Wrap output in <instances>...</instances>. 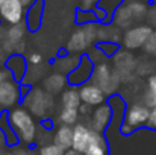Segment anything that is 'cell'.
Listing matches in <instances>:
<instances>
[{
	"mask_svg": "<svg viewBox=\"0 0 156 155\" xmlns=\"http://www.w3.org/2000/svg\"><path fill=\"white\" fill-rule=\"evenodd\" d=\"M9 125L17 135L18 142L24 146H30L38 137V125L34 119V114L24 106H15L9 109L8 114Z\"/></svg>",
	"mask_w": 156,
	"mask_h": 155,
	"instance_id": "6da1fadb",
	"label": "cell"
},
{
	"mask_svg": "<svg viewBox=\"0 0 156 155\" xmlns=\"http://www.w3.org/2000/svg\"><path fill=\"white\" fill-rule=\"evenodd\" d=\"M23 106L27 108L34 116L40 119H47V116L55 109V99L53 94L46 91L44 88L34 87L23 98Z\"/></svg>",
	"mask_w": 156,
	"mask_h": 155,
	"instance_id": "7a4b0ae2",
	"label": "cell"
},
{
	"mask_svg": "<svg viewBox=\"0 0 156 155\" xmlns=\"http://www.w3.org/2000/svg\"><path fill=\"white\" fill-rule=\"evenodd\" d=\"M112 64H114V70L118 73V76L124 84L130 82L136 75V59L127 49L115 52L112 55Z\"/></svg>",
	"mask_w": 156,
	"mask_h": 155,
	"instance_id": "3957f363",
	"label": "cell"
},
{
	"mask_svg": "<svg viewBox=\"0 0 156 155\" xmlns=\"http://www.w3.org/2000/svg\"><path fill=\"white\" fill-rule=\"evenodd\" d=\"M153 28L149 24H138V26H132L130 29L124 31L123 34V46L127 50H135V49H141L144 47L146 41L149 40V37L152 35Z\"/></svg>",
	"mask_w": 156,
	"mask_h": 155,
	"instance_id": "277c9868",
	"label": "cell"
},
{
	"mask_svg": "<svg viewBox=\"0 0 156 155\" xmlns=\"http://www.w3.org/2000/svg\"><path fill=\"white\" fill-rule=\"evenodd\" d=\"M20 101H23V94L21 85H18L17 81L9 79L0 84V106L3 109H12L18 106Z\"/></svg>",
	"mask_w": 156,
	"mask_h": 155,
	"instance_id": "5b68a950",
	"label": "cell"
},
{
	"mask_svg": "<svg viewBox=\"0 0 156 155\" xmlns=\"http://www.w3.org/2000/svg\"><path fill=\"white\" fill-rule=\"evenodd\" d=\"M26 17V8L21 5L20 0H5L0 9V20L11 24L23 23Z\"/></svg>",
	"mask_w": 156,
	"mask_h": 155,
	"instance_id": "8992f818",
	"label": "cell"
},
{
	"mask_svg": "<svg viewBox=\"0 0 156 155\" xmlns=\"http://www.w3.org/2000/svg\"><path fill=\"white\" fill-rule=\"evenodd\" d=\"M149 114H150V108L147 105H144L143 102H133L127 106L123 123L132 126L133 129L144 126V125H147Z\"/></svg>",
	"mask_w": 156,
	"mask_h": 155,
	"instance_id": "52a82bcc",
	"label": "cell"
},
{
	"mask_svg": "<svg viewBox=\"0 0 156 155\" xmlns=\"http://www.w3.org/2000/svg\"><path fill=\"white\" fill-rule=\"evenodd\" d=\"M94 65L96 64L88 58V55L82 56L80 64L76 67V70H73L67 76L68 78V84H71V85H83V84H87V81H91Z\"/></svg>",
	"mask_w": 156,
	"mask_h": 155,
	"instance_id": "ba28073f",
	"label": "cell"
},
{
	"mask_svg": "<svg viewBox=\"0 0 156 155\" xmlns=\"http://www.w3.org/2000/svg\"><path fill=\"white\" fill-rule=\"evenodd\" d=\"M114 116V109L109 103H102L99 106H96V109L91 114V120H90V128L97 131V132H103L108 128V125L111 123V119Z\"/></svg>",
	"mask_w": 156,
	"mask_h": 155,
	"instance_id": "9c48e42d",
	"label": "cell"
},
{
	"mask_svg": "<svg viewBox=\"0 0 156 155\" xmlns=\"http://www.w3.org/2000/svg\"><path fill=\"white\" fill-rule=\"evenodd\" d=\"M79 94H80L82 103H87L90 106H99L102 103H106V94H105V91L99 85L93 84L91 81H88L87 84L80 85Z\"/></svg>",
	"mask_w": 156,
	"mask_h": 155,
	"instance_id": "30bf717a",
	"label": "cell"
},
{
	"mask_svg": "<svg viewBox=\"0 0 156 155\" xmlns=\"http://www.w3.org/2000/svg\"><path fill=\"white\" fill-rule=\"evenodd\" d=\"M91 47H93V44L90 43V40H88V37H87L82 26L71 34V37L67 43V52L73 53V55H80V53L87 52L88 49H91Z\"/></svg>",
	"mask_w": 156,
	"mask_h": 155,
	"instance_id": "8fae6325",
	"label": "cell"
},
{
	"mask_svg": "<svg viewBox=\"0 0 156 155\" xmlns=\"http://www.w3.org/2000/svg\"><path fill=\"white\" fill-rule=\"evenodd\" d=\"M73 128H74V137H73V148L71 149L83 154L87 151V148L90 146L91 128L87 126L85 123H76Z\"/></svg>",
	"mask_w": 156,
	"mask_h": 155,
	"instance_id": "7c38bea8",
	"label": "cell"
},
{
	"mask_svg": "<svg viewBox=\"0 0 156 155\" xmlns=\"http://www.w3.org/2000/svg\"><path fill=\"white\" fill-rule=\"evenodd\" d=\"M114 67L108 62V61H102L99 64L94 65V70H93V76H91V82L99 85L102 90H105V87L109 84L111 78L114 76Z\"/></svg>",
	"mask_w": 156,
	"mask_h": 155,
	"instance_id": "4fadbf2b",
	"label": "cell"
},
{
	"mask_svg": "<svg viewBox=\"0 0 156 155\" xmlns=\"http://www.w3.org/2000/svg\"><path fill=\"white\" fill-rule=\"evenodd\" d=\"M67 84H68V78H67V75L59 73V72H55V73H52V75L46 76L44 81H43L44 90L49 91V93L53 94V96H55V94H62V91L67 90V88H65Z\"/></svg>",
	"mask_w": 156,
	"mask_h": 155,
	"instance_id": "5bb4252c",
	"label": "cell"
},
{
	"mask_svg": "<svg viewBox=\"0 0 156 155\" xmlns=\"http://www.w3.org/2000/svg\"><path fill=\"white\" fill-rule=\"evenodd\" d=\"M27 24L26 21L23 23H18V24H11L8 28V38L9 41L12 43V46L15 47V53H23L24 50V35H26V31H27Z\"/></svg>",
	"mask_w": 156,
	"mask_h": 155,
	"instance_id": "9a60e30c",
	"label": "cell"
},
{
	"mask_svg": "<svg viewBox=\"0 0 156 155\" xmlns=\"http://www.w3.org/2000/svg\"><path fill=\"white\" fill-rule=\"evenodd\" d=\"M123 40V32L114 23H100L99 26V43H114Z\"/></svg>",
	"mask_w": 156,
	"mask_h": 155,
	"instance_id": "2e32d148",
	"label": "cell"
},
{
	"mask_svg": "<svg viewBox=\"0 0 156 155\" xmlns=\"http://www.w3.org/2000/svg\"><path fill=\"white\" fill-rule=\"evenodd\" d=\"M6 67L11 70L12 73V78L17 81V82H21L23 78L26 76L27 73V67H26V59L23 58V55L20 53H14L8 58L6 61Z\"/></svg>",
	"mask_w": 156,
	"mask_h": 155,
	"instance_id": "e0dca14e",
	"label": "cell"
},
{
	"mask_svg": "<svg viewBox=\"0 0 156 155\" xmlns=\"http://www.w3.org/2000/svg\"><path fill=\"white\" fill-rule=\"evenodd\" d=\"M112 23H114L115 26H118L121 31H123V29L127 31V29H130V28L136 23L135 17L132 15V12H130V9H129V6H127V3H126V5L123 3V5L115 11V14H114V17H112Z\"/></svg>",
	"mask_w": 156,
	"mask_h": 155,
	"instance_id": "ac0fdd59",
	"label": "cell"
},
{
	"mask_svg": "<svg viewBox=\"0 0 156 155\" xmlns=\"http://www.w3.org/2000/svg\"><path fill=\"white\" fill-rule=\"evenodd\" d=\"M73 137H74V128L68 126V125H59L55 137H53V143H56L58 146H61L64 151H70L73 148Z\"/></svg>",
	"mask_w": 156,
	"mask_h": 155,
	"instance_id": "d6986e66",
	"label": "cell"
},
{
	"mask_svg": "<svg viewBox=\"0 0 156 155\" xmlns=\"http://www.w3.org/2000/svg\"><path fill=\"white\" fill-rule=\"evenodd\" d=\"M43 8H44V0H37L26 14V24L30 31H37L41 26L43 20Z\"/></svg>",
	"mask_w": 156,
	"mask_h": 155,
	"instance_id": "ffe728a7",
	"label": "cell"
},
{
	"mask_svg": "<svg viewBox=\"0 0 156 155\" xmlns=\"http://www.w3.org/2000/svg\"><path fill=\"white\" fill-rule=\"evenodd\" d=\"M83 155H108V145L103 137V132H97V131L91 129L90 146L87 148Z\"/></svg>",
	"mask_w": 156,
	"mask_h": 155,
	"instance_id": "44dd1931",
	"label": "cell"
},
{
	"mask_svg": "<svg viewBox=\"0 0 156 155\" xmlns=\"http://www.w3.org/2000/svg\"><path fill=\"white\" fill-rule=\"evenodd\" d=\"M80 59H82V56L73 55V53L65 55V56H59V58L55 61V70L68 76V75H70L73 70H76V67L80 64Z\"/></svg>",
	"mask_w": 156,
	"mask_h": 155,
	"instance_id": "7402d4cb",
	"label": "cell"
},
{
	"mask_svg": "<svg viewBox=\"0 0 156 155\" xmlns=\"http://www.w3.org/2000/svg\"><path fill=\"white\" fill-rule=\"evenodd\" d=\"M82 105V99L79 94V90L71 87L62 91L61 94V106L62 108H73V109H79Z\"/></svg>",
	"mask_w": 156,
	"mask_h": 155,
	"instance_id": "603a6c76",
	"label": "cell"
},
{
	"mask_svg": "<svg viewBox=\"0 0 156 155\" xmlns=\"http://www.w3.org/2000/svg\"><path fill=\"white\" fill-rule=\"evenodd\" d=\"M80 114L79 109H73V108H61L59 114H58V120L61 125H68V126H74L79 120Z\"/></svg>",
	"mask_w": 156,
	"mask_h": 155,
	"instance_id": "cb8c5ba5",
	"label": "cell"
},
{
	"mask_svg": "<svg viewBox=\"0 0 156 155\" xmlns=\"http://www.w3.org/2000/svg\"><path fill=\"white\" fill-rule=\"evenodd\" d=\"M132 15L135 17L136 21H141L147 17V12H149V6L144 3V2H140V0H133V2H129L127 3Z\"/></svg>",
	"mask_w": 156,
	"mask_h": 155,
	"instance_id": "d4e9b609",
	"label": "cell"
},
{
	"mask_svg": "<svg viewBox=\"0 0 156 155\" xmlns=\"http://www.w3.org/2000/svg\"><path fill=\"white\" fill-rule=\"evenodd\" d=\"M121 5H123V0H100L97 6H100L105 12H106V15H108V21H106V23H112L111 20H112L115 11H117Z\"/></svg>",
	"mask_w": 156,
	"mask_h": 155,
	"instance_id": "484cf974",
	"label": "cell"
},
{
	"mask_svg": "<svg viewBox=\"0 0 156 155\" xmlns=\"http://www.w3.org/2000/svg\"><path fill=\"white\" fill-rule=\"evenodd\" d=\"M65 154V151L61 148V146H58L56 143H47V145H43L41 146V149L38 151V155H64Z\"/></svg>",
	"mask_w": 156,
	"mask_h": 155,
	"instance_id": "4316f807",
	"label": "cell"
},
{
	"mask_svg": "<svg viewBox=\"0 0 156 155\" xmlns=\"http://www.w3.org/2000/svg\"><path fill=\"white\" fill-rule=\"evenodd\" d=\"M76 20H77V23H80V24H87V23H94V21H97V17H96L94 11H83V9L79 8Z\"/></svg>",
	"mask_w": 156,
	"mask_h": 155,
	"instance_id": "83f0119b",
	"label": "cell"
},
{
	"mask_svg": "<svg viewBox=\"0 0 156 155\" xmlns=\"http://www.w3.org/2000/svg\"><path fill=\"white\" fill-rule=\"evenodd\" d=\"M141 102L144 103V105H147L149 108L156 106V93L146 87V90L143 91V96H141Z\"/></svg>",
	"mask_w": 156,
	"mask_h": 155,
	"instance_id": "f1b7e54d",
	"label": "cell"
},
{
	"mask_svg": "<svg viewBox=\"0 0 156 155\" xmlns=\"http://www.w3.org/2000/svg\"><path fill=\"white\" fill-rule=\"evenodd\" d=\"M143 49L149 55H156V31L152 32V35L149 37V40L146 41V44H144Z\"/></svg>",
	"mask_w": 156,
	"mask_h": 155,
	"instance_id": "f546056e",
	"label": "cell"
},
{
	"mask_svg": "<svg viewBox=\"0 0 156 155\" xmlns=\"http://www.w3.org/2000/svg\"><path fill=\"white\" fill-rule=\"evenodd\" d=\"M11 151H12V155H38V151L29 146H15Z\"/></svg>",
	"mask_w": 156,
	"mask_h": 155,
	"instance_id": "4dcf8cb0",
	"label": "cell"
},
{
	"mask_svg": "<svg viewBox=\"0 0 156 155\" xmlns=\"http://www.w3.org/2000/svg\"><path fill=\"white\" fill-rule=\"evenodd\" d=\"M99 47L105 52L106 56H112L115 52L118 50V49H117V44H114V43H100Z\"/></svg>",
	"mask_w": 156,
	"mask_h": 155,
	"instance_id": "1f68e13d",
	"label": "cell"
},
{
	"mask_svg": "<svg viewBox=\"0 0 156 155\" xmlns=\"http://www.w3.org/2000/svg\"><path fill=\"white\" fill-rule=\"evenodd\" d=\"M6 143H8L6 135H5V132L0 129V155H12V151L6 148Z\"/></svg>",
	"mask_w": 156,
	"mask_h": 155,
	"instance_id": "d6a6232c",
	"label": "cell"
},
{
	"mask_svg": "<svg viewBox=\"0 0 156 155\" xmlns=\"http://www.w3.org/2000/svg\"><path fill=\"white\" fill-rule=\"evenodd\" d=\"M146 20H147V24H149V26L156 28V5H152V6L149 8V12H147Z\"/></svg>",
	"mask_w": 156,
	"mask_h": 155,
	"instance_id": "836d02e7",
	"label": "cell"
},
{
	"mask_svg": "<svg viewBox=\"0 0 156 155\" xmlns=\"http://www.w3.org/2000/svg\"><path fill=\"white\" fill-rule=\"evenodd\" d=\"M27 62H29L30 65H40V64H43V55L34 52V53H30V55L27 56Z\"/></svg>",
	"mask_w": 156,
	"mask_h": 155,
	"instance_id": "e575fe53",
	"label": "cell"
},
{
	"mask_svg": "<svg viewBox=\"0 0 156 155\" xmlns=\"http://www.w3.org/2000/svg\"><path fill=\"white\" fill-rule=\"evenodd\" d=\"M9 79H14L11 70H9L6 65H0V84H2V82H6V81H9Z\"/></svg>",
	"mask_w": 156,
	"mask_h": 155,
	"instance_id": "d590c367",
	"label": "cell"
},
{
	"mask_svg": "<svg viewBox=\"0 0 156 155\" xmlns=\"http://www.w3.org/2000/svg\"><path fill=\"white\" fill-rule=\"evenodd\" d=\"M100 0H80V9L83 11H93Z\"/></svg>",
	"mask_w": 156,
	"mask_h": 155,
	"instance_id": "8d00e7d4",
	"label": "cell"
},
{
	"mask_svg": "<svg viewBox=\"0 0 156 155\" xmlns=\"http://www.w3.org/2000/svg\"><path fill=\"white\" fill-rule=\"evenodd\" d=\"M146 126L156 131V106L150 108V114H149V120H147V125Z\"/></svg>",
	"mask_w": 156,
	"mask_h": 155,
	"instance_id": "74e56055",
	"label": "cell"
},
{
	"mask_svg": "<svg viewBox=\"0 0 156 155\" xmlns=\"http://www.w3.org/2000/svg\"><path fill=\"white\" fill-rule=\"evenodd\" d=\"M147 88H150L152 91L156 93V73H152L149 76V81H147Z\"/></svg>",
	"mask_w": 156,
	"mask_h": 155,
	"instance_id": "f35d334b",
	"label": "cell"
},
{
	"mask_svg": "<svg viewBox=\"0 0 156 155\" xmlns=\"http://www.w3.org/2000/svg\"><path fill=\"white\" fill-rule=\"evenodd\" d=\"M91 108H93V106H90V105H87V103H82L80 108H79V114H80V116L90 114V113H91Z\"/></svg>",
	"mask_w": 156,
	"mask_h": 155,
	"instance_id": "ab89813d",
	"label": "cell"
},
{
	"mask_svg": "<svg viewBox=\"0 0 156 155\" xmlns=\"http://www.w3.org/2000/svg\"><path fill=\"white\" fill-rule=\"evenodd\" d=\"M132 131H133V128H132V126H129V125L123 123V126H121V132H123V134H130Z\"/></svg>",
	"mask_w": 156,
	"mask_h": 155,
	"instance_id": "60d3db41",
	"label": "cell"
},
{
	"mask_svg": "<svg viewBox=\"0 0 156 155\" xmlns=\"http://www.w3.org/2000/svg\"><path fill=\"white\" fill-rule=\"evenodd\" d=\"M20 2H21V5H23L24 8H27V9H29V8H30V6H32V5H34L37 0H20Z\"/></svg>",
	"mask_w": 156,
	"mask_h": 155,
	"instance_id": "b9f144b4",
	"label": "cell"
},
{
	"mask_svg": "<svg viewBox=\"0 0 156 155\" xmlns=\"http://www.w3.org/2000/svg\"><path fill=\"white\" fill-rule=\"evenodd\" d=\"M64 155H83V154H80V152L74 151V149H70V151H65V154Z\"/></svg>",
	"mask_w": 156,
	"mask_h": 155,
	"instance_id": "7bdbcfd3",
	"label": "cell"
},
{
	"mask_svg": "<svg viewBox=\"0 0 156 155\" xmlns=\"http://www.w3.org/2000/svg\"><path fill=\"white\" fill-rule=\"evenodd\" d=\"M3 3H5V0H0V9H2V6H3Z\"/></svg>",
	"mask_w": 156,
	"mask_h": 155,
	"instance_id": "ee69618b",
	"label": "cell"
},
{
	"mask_svg": "<svg viewBox=\"0 0 156 155\" xmlns=\"http://www.w3.org/2000/svg\"><path fill=\"white\" fill-rule=\"evenodd\" d=\"M2 111H3V108H2V106H0V117H2Z\"/></svg>",
	"mask_w": 156,
	"mask_h": 155,
	"instance_id": "f6af8a7d",
	"label": "cell"
}]
</instances>
